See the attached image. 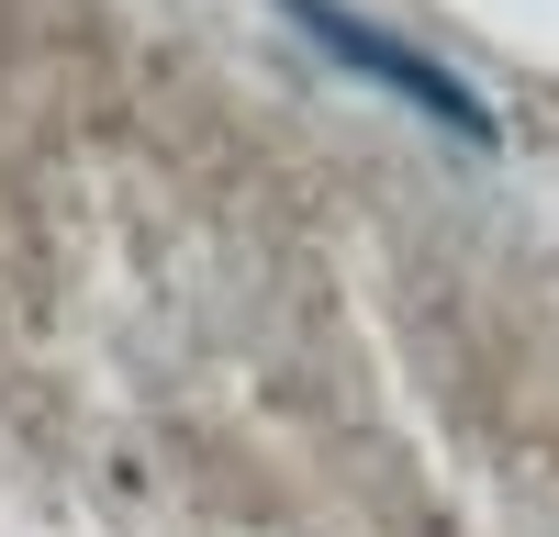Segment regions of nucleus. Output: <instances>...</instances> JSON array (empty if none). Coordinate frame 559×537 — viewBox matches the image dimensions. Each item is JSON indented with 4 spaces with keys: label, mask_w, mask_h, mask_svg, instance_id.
<instances>
[{
    "label": "nucleus",
    "mask_w": 559,
    "mask_h": 537,
    "mask_svg": "<svg viewBox=\"0 0 559 537\" xmlns=\"http://www.w3.org/2000/svg\"><path fill=\"white\" fill-rule=\"evenodd\" d=\"M280 23H292L313 57H336L347 79H369V90H392L403 112H426L437 134H459V146H492V102L471 79H459L448 57H426V45H403L392 23H369V12H347V0H280Z\"/></svg>",
    "instance_id": "1"
}]
</instances>
